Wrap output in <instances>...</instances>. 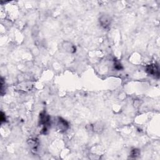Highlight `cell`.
Here are the masks:
<instances>
[{
  "instance_id": "cell-2",
  "label": "cell",
  "mask_w": 160,
  "mask_h": 160,
  "mask_svg": "<svg viewBox=\"0 0 160 160\" xmlns=\"http://www.w3.org/2000/svg\"><path fill=\"white\" fill-rule=\"evenodd\" d=\"M146 71L147 72V73L149 74H151V75L155 76L156 78L159 77V68L158 66L156 64H149L146 67Z\"/></svg>"
},
{
  "instance_id": "cell-3",
  "label": "cell",
  "mask_w": 160,
  "mask_h": 160,
  "mask_svg": "<svg viewBox=\"0 0 160 160\" xmlns=\"http://www.w3.org/2000/svg\"><path fill=\"white\" fill-rule=\"evenodd\" d=\"M99 23L104 28H108L111 24V18L108 15H102L99 18Z\"/></svg>"
},
{
  "instance_id": "cell-8",
  "label": "cell",
  "mask_w": 160,
  "mask_h": 160,
  "mask_svg": "<svg viewBox=\"0 0 160 160\" xmlns=\"http://www.w3.org/2000/svg\"><path fill=\"white\" fill-rule=\"evenodd\" d=\"M1 122H3V121H6V117H5V115L3 114V113H1Z\"/></svg>"
},
{
  "instance_id": "cell-6",
  "label": "cell",
  "mask_w": 160,
  "mask_h": 160,
  "mask_svg": "<svg viewBox=\"0 0 160 160\" xmlns=\"http://www.w3.org/2000/svg\"><path fill=\"white\" fill-rule=\"evenodd\" d=\"M114 67L117 70H121V69H123V66L122 64L119 62L118 61H115V63H114Z\"/></svg>"
},
{
  "instance_id": "cell-4",
  "label": "cell",
  "mask_w": 160,
  "mask_h": 160,
  "mask_svg": "<svg viewBox=\"0 0 160 160\" xmlns=\"http://www.w3.org/2000/svg\"><path fill=\"white\" fill-rule=\"evenodd\" d=\"M58 126L59 127L60 130L63 131H66V129H68L69 127V125L68 122L64 120V119L62 118H58Z\"/></svg>"
},
{
  "instance_id": "cell-1",
  "label": "cell",
  "mask_w": 160,
  "mask_h": 160,
  "mask_svg": "<svg viewBox=\"0 0 160 160\" xmlns=\"http://www.w3.org/2000/svg\"><path fill=\"white\" fill-rule=\"evenodd\" d=\"M39 123L44 126L42 133L46 134L48 131V127L50 125V117L46 115L45 112H42L39 115Z\"/></svg>"
},
{
  "instance_id": "cell-5",
  "label": "cell",
  "mask_w": 160,
  "mask_h": 160,
  "mask_svg": "<svg viewBox=\"0 0 160 160\" xmlns=\"http://www.w3.org/2000/svg\"><path fill=\"white\" fill-rule=\"evenodd\" d=\"M29 145H30V146L33 148H36L38 146V141L36 139H29Z\"/></svg>"
},
{
  "instance_id": "cell-7",
  "label": "cell",
  "mask_w": 160,
  "mask_h": 160,
  "mask_svg": "<svg viewBox=\"0 0 160 160\" xmlns=\"http://www.w3.org/2000/svg\"><path fill=\"white\" fill-rule=\"evenodd\" d=\"M139 155H140V151H139V150H138V149H133V150L131 151V156H132V157H138Z\"/></svg>"
}]
</instances>
